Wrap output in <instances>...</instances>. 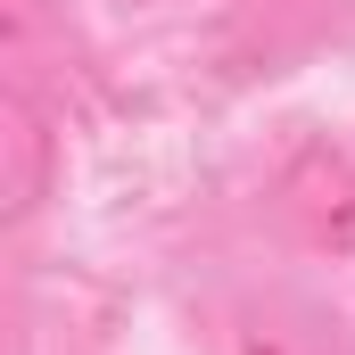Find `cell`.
Returning a JSON list of instances; mask_svg holds the SVG:
<instances>
[{
    "label": "cell",
    "mask_w": 355,
    "mask_h": 355,
    "mask_svg": "<svg viewBox=\"0 0 355 355\" xmlns=\"http://www.w3.org/2000/svg\"><path fill=\"white\" fill-rule=\"evenodd\" d=\"M215 355H355V339L339 306L289 281H248L215 306Z\"/></svg>",
    "instance_id": "obj_1"
},
{
    "label": "cell",
    "mask_w": 355,
    "mask_h": 355,
    "mask_svg": "<svg viewBox=\"0 0 355 355\" xmlns=\"http://www.w3.org/2000/svg\"><path fill=\"white\" fill-rule=\"evenodd\" d=\"M0 67L33 99H50V83H67V17H58V0H0Z\"/></svg>",
    "instance_id": "obj_5"
},
{
    "label": "cell",
    "mask_w": 355,
    "mask_h": 355,
    "mask_svg": "<svg viewBox=\"0 0 355 355\" xmlns=\"http://www.w3.org/2000/svg\"><path fill=\"white\" fill-rule=\"evenodd\" d=\"M339 8H347V0H232L223 50H232V67H248V75H281L289 58H306V50L339 25Z\"/></svg>",
    "instance_id": "obj_3"
},
{
    "label": "cell",
    "mask_w": 355,
    "mask_h": 355,
    "mask_svg": "<svg viewBox=\"0 0 355 355\" xmlns=\"http://www.w3.org/2000/svg\"><path fill=\"white\" fill-rule=\"evenodd\" d=\"M272 223L306 257H355V157L339 141H306L272 174Z\"/></svg>",
    "instance_id": "obj_2"
},
{
    "label": "cell",
    "mask_w": 355,
    "mask_h": 355,
    "mask_svg": "<svg viewBox=\"0 0 355 355\" xmlns=\"http://www.w3.org/2000/svg\"><path fill=\"white\" fill-rule=\"evenodd\" d=\"M50 174H58V124H50V99L33 91H0V215L25 223L42 198H50Z\"/></svg>",
    "instance_id": "obj_4"
}]
</instances>
